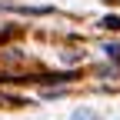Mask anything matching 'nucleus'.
I'll use <instances>...</instances> for the list:
<instances>
[{
  "mask_svg": "<svg viewBox=\"0 0 120 120\" xmlns=\"http://www.w3.org/2000/svg\"><path fill=\"white\" fill-rule=\"evenodd\" d=\"M70 120H100L94 110H90V107H77V110H73V117Z\"/></svg>",
  "mask_w": 120,
  "mask_h": 120,
  "instance_id": "f257e3e1",
  "label": "nucleus"
},
{
  "mask_svg": "<svg viewBox=\"0 0 120 120\" xmlns=\"http://www.w3.org/2000/svg\"><path fill=\"white\" fill-rule=\"evenodd\" d=\"M100 27H103V30H120V17H103Z\"/></svg>",
  "mask_w": 120,
  "mask_h": 120,
  "instance_id": "f03ea898",
  "label": "nucleus"
},
{
  "mask_svg": "<svg viewBox=\"0 0 120 120\" xmlns=\"http://www.w3.org/2000/svg\"><path fill=\"white\" fill-rule=\"evenodd\" d=\"M107 53L117 60V64H120V47H117V43H110V47H107Z\"/></svg>",
  "mask_w": 120,
  "mask_h": 120,
  "instance_id": "7ed1b4c3",
  "label": "nucleus"
}]
</instances>
